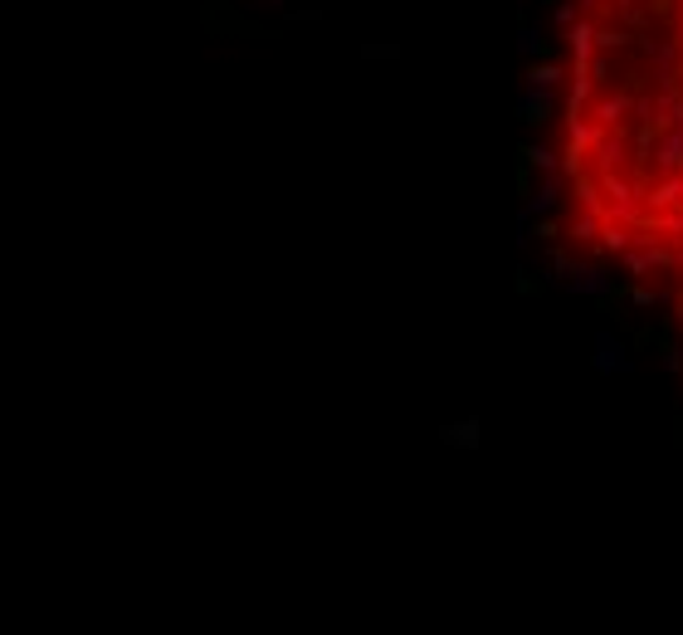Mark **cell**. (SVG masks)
<instances>
[{"mask_svg": "<svg viewBox=\"0 0 683 635\" xmlns=\"http://www.w3.org/2000/svg\"><path fill=\"white\" fill-rule=\"evenodd\" d=\"M556 245L683 338V0H562Z\"/></svg>", "mask_w": 683, "mask_h": 635, "instance_id": "obj_1", "label": "cell"}]
</instances>
